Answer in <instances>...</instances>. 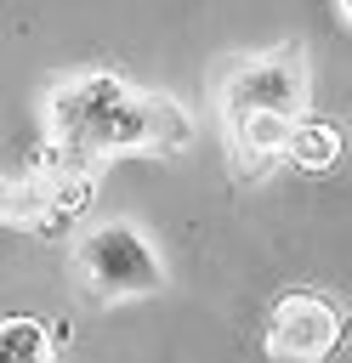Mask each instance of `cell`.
<instances>
[{"instance_id":"6da1fadb","label":"cell","mask_w":352,"mask_h":363,"mask_svg":"<svg viewBox=\"0 0 352 363\" xmlns=\"http://www.w3.org/2000/svg\"><path fill=\"white\" fill-rule=\"evenodd\" d=\"M148 113L153 91H136L119 74H79L45 96V130L68 147H85L91 159L148 153Z\"/></svg>"},{"instance_id":"7a4b0ae2","label":"cell","mask_w":352,"mask_h":363,"mask_svg":"<svg viewBox=\"0 0 352 363\" xmlns=\"http://www.w3.org/2000/svg\"><path fill=\"white\" fill-rule=\"evenodd\" d=\"M79 272L97 301H142L165 289V267L153 244L131 221H102L79 238Z\"/></svg>"},{"instance_id":"3957f363","label":"cell","mask_w":352,"mask_h":363,"mask_svg":"<svg viewBox=\"0 0 352 363\" xmlns=\"http://www.w3.org/2000/svg\"><path fill=\"white\" fill-rule=\"evenodd\" d=\"M307 102V62L295 45H278L267 57L238 62L221 79V119L227 113H250V108H273V113H301Z\"/></svg>"},{"instance_id":"277c9868","label":"cell","mask_w":352,"mask_h":363,"mask_svg":"<svg viewBox=\"0 0 352 363\" xmlns=\"http://www.w3.org/2000/svg\"><path fill=\"white\" fill-rule=\"evenodd\" d=\"M341 346V306L312 295V289H290L273 318H267V352L273 357H324Z\"/></svg>"},{"instance_id":"5b68a950","label":"cell","mask_w":352,"mask_h":363,"mask_svg":"<svg viewBox=\"0 0 352 363\" xmlns=\"http://www.w3.org/2000/svg\"><path fill=\"white\" fill-rule=\"evenodd\" d=\"M290 119H295V113H273V108L227 113V136H233V153H238L250 170H261L267 159H278V153H284V142H290Z\"/></svg>"},{"instance_id":"8992f818","label":"cell","mask_w":352,"mask_h":363,"mask_svg":"<svg viewBox=\"0 0 352 363\" xmlns=\"http://www.w3.org/2000/svg\"><path fill=\"white\" fill-rule=\"evenodd\" d=\"M341 147H346V136H341L335 119H290L284 153H290L301 170H329V164L341 159Z\"/></svg>"},{"instance_id":"52a82bcc","label":"cell","mask_w":352,"mask_h":363,"mask_svg":"<svg viewBox=\"0 0 352 363\" xmlns=\"http://www.w3.org/2000/svg\"><path fill=\"white\" fill-rule=\"evenodd\" d=\"M187 142H193V113H187L176 96L153 91V113H148V153H182Z\"/></svg>"},{"instance_id":"ba28073f","label":"cell","mask_w":352,"mask_h":363,"mask_svg":"<svg viewBox=\"0 0 352 363\" xmlns=\"http://www.w3.org/2000/svg\"><path fill=\"white\" fill-rule=\"evenodd\" d=\"M51 352V329L40 318H0V363H40Z\"/></svg>"},{"instance_id":"9c48e42d","label":"cell","mask_w":352,"mask_h":363,"mask_svg":"<svg viewBox=\"0 0 352 363\" xmlns=\"http://www.w3.org/2000/svg\"><path fill=\"white\" fill-rule=\"evenodd\" d=\"M335 17L346 23V17H352V0H335Z\"/></svg>"}]
</instances>
